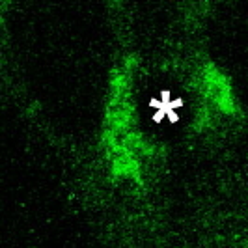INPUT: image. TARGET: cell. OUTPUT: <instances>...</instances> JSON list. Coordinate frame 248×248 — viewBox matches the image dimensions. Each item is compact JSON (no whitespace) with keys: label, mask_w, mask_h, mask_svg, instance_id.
Instances as JSON below:
<instances>
[{"label":"cell","mask_w":248,"mask_h":248,"mask_svg":"<svg viewBox=\"0 0 248 248\" xmlns=\"http://www.w3.org/2000/svg\"><path fill=\"white\" fill-rule=\"evenodd\" d=\"M103 144L116 179H142L144 157L151 153V146L142 137L137 124V108L131 92V62L118 65L112 73Z\"/></svg>","instance_id":"cell-1"},{"label":"cell","mask_w":248,"mask_h":248,"mask_svg":"<svg viewBox=\"0 0 248 248\" xmlns=\"http://www.w3.org/2000/svg\"><path fill=\"white\" fill-rule=\"evenodd\" d=\"M200 88L205 99L211 103L215 108L226 114L237 112V99L233 95V88L228 78V75L215 63H203L200 71Z\"/></svg>","instance_id":"cell-2"}]
</instances>
